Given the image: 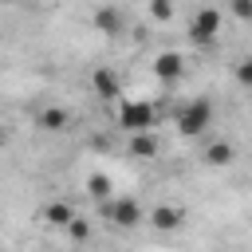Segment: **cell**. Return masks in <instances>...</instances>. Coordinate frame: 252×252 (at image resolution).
I'll return each instance as SVG.
<instances>
[{
    "instance_id": "cell-1",
    "label": "cell",
    "mask_w": 252,
    "mask_h": 252,
    "mask_svg": "<svg viewBox=\"0 0 252 252\" xmlns=\"http://www.w3.org/2000/svg\"><path fill=\"white\" fill-rule=\"evenodd\" d=\"M118 126H122L126 134H150V126H154V106L142 102V98H126V102L118 106Z\"/></svg>"
},
{
    "instance_id": "cell-2",
    "label": "cell",
    "mask_w": 252,
    "mask_h": 252,
    "mask_svg": "<svg viewBox=\"0 0 252 252\" xmlns=\"http://www.w3.org/2000/svg\"><path fill=\"white\" fill-rule=\"evenodd\" d=\"M213 126V106L205 102V98H193L189 106H181V114H177V130L185 134V138H197V134H205Z\"/></svg>"
},
{
    "instance_id": "cell-3",
    "label": "cell",
    "mask_w": 252,
    "mask_h": 252,
    "mask_svg": "<svg viewBox=\"0 0 252 252\" xmlns=\"http://www.w3.org/2000/svg\"><path fill=\"white\" fill-rule=\"evenodd\" d=\"M217 32H220V8H197L193 20H189V39L209 47L217 39Z\"/></svg>"
},
{
    "instance_id": "cell-4",
    "label": "cell",
    "mask_w": 252,
    "mask_h": 252,
    "mask_svg": "<svg viewBox=\"0 0 252 252\" xmlns=\"http://www.w3.org/2000/svg\"><path fill=\"white\" fill-rule=\"evenodd\" d=\"M106 217H110L118 228H134V224L142 220V205H138L134 197H118V201L106 209Z\"/></svg>"
},
{
    "instance_id": "cell-5",
    "label": "cell",
    "mask_w": 252,
    "mask_h": 252,
    "mask_svg": "<svg viewBox=\"0 0 252 252\" xmlns=\"http://www.w3.org/2000/svg\"><path fill=\"white\" fill-rule=\"evenodd\" d=\"M154 75H158L161 83H177V79L185 75V59H181L177 51H161V55L154 59Z\"/></svg>"
},
{
    "instance_id": "cell-6",
    "label": "cell",
    "mask_w": 252,
    "mask_h": 252,
    "mask_svg": "<svg viewBox=\"0 0 252 252\" xmlns=\"http://www.w3.org/2000/svg\"><path fill=\"white\" fill-rule=\"evenodd\" d=\"M181 220H185V209H181V205H158V209L150 213V224H154V228H161V232L181 228Z\"/></svg>"
},
{
    "instance_id": "cell-7",
    "label": "cell",
    "mask_w": 252,
    "mask_h": 252,
    "mask_svg": "<svg viewBox=\"0 0 252 252\" xmlns=\"http://www.w3.org/2000/svg\"><path fill=\"white\" fill-rule=\"evenodd\" d=\"M91 87H94V94H98V98H118V94H122L118 75H114V71H106V67H98V71L91 75Z\"/></svg>"
},
{
    "instance_id": "cell-8",
    "label": "cell",
    "mask_w": 252,
    "mask_h": 252,
    "mask_svg": "<svg viewBox=\"0 0 252 252\" xmlns=\"http://www.w3.org/2000/svg\"><path fill=\"white\" fill-rule=\"evenodd\" d=\"M75 217H79V213H75V209H71L67 201H51V205L43 209V220H47L51 228H67V224H71Z\"/></svg>"
},
{
    "instance_id": "cell-9",
    "label": "cell",
    "mask_w": 252,
    "mask_h": 252,
    "mask_svg": "<svg viewBox=\"0 0 252 252\" xmlns=\"http://www.w3.org/2000/svg\"><path fill=\"white\" fill-rule=\"evenodd\" d=\"M67 122H71V114H67L63 106H47V110H39V126H43V130H51V134L67 130Z\"/></svg>"
},
{
    "instance_id": "cell-10",
    "label": "cell",
    "mask_w": 252,
    "mask_h": 252,
    "mask_svg": "<svg viewBox=\"0 0 252 252\" xmlns=\"http://www.w3.org/2000/svg\"><path fill=\"white\" fill-rule=\"evenodd\" d=\"M232 154H236V150H232V142H209L201 158H205V165H228V161H232Z\"/></svg>"
},
{
    "instance_id": "cell-11",
    "label": "cell",
    "mask_w": 252,
    "mask_h": 252,
    "mask_svg": "<svg viewBox=\"0 0 252 252\" xmlns=\"http://www.w3.org/2000/svg\"><path fill=\"white\" fill-rule=\"evenodd\" d=\"M158 154V138L154 134H134L130 138V158H154Z\"/></svg>"
},
{
    "instance_id": "cell-12",
    "label": "cell",
    "mask_w": 252,
    "mask_h": 252,
    "mask_svg": "<svg viewBox=\"0 0 252 252\" xmlns=\"http://www.w3.org/2000/svg\"><path fill=\"white\" fill-rule=\"evenodd\" d=\"M94 28H102V32H122V12H118V8H98V12H94Z\"/></svg>"
},
{
    "instance_id": "cell-13",
    "label": "cell",
    "mask_w": 252,
    "mask_h": 252,
    "mask_svg": "<svg viewBox=\"0 0 252 252\" xmlns=\"http://www.w3.org/2000/svg\"><path fill=\"white\" fill-rule=\"evenodd\" d=\"M87 193L98 197V201L110 197V177H106V173H91V177H87Z\"/></svg>"
},
{
    "instance_id": "cell-14",
    "label": "cell",
    "mask_w": 252,
    "mask_h": 252,
    "mask_svg": "<svg viewBox=\"0 0 252 252\" xmlns=\"http://www.w3.org/2000/svg\"><path fill=\"white\" fill-rule=\"evenodd\" d=\"M67 236H71V240H87V236H91V224H87L83 217H75V220L67 224Z\"/></svg>"
},
{
    "instance_id": "cell-15",
    "label": "cell",
    "mask_w": 252,
    "mask_h": 252,
    "mask_svg": "<svg viewBox=\"0 0 252 252\" xmlns=\"http://www.w3.org/2000/svg\"><path fill=\"white\" fill-rule=\"evenodd\" d=\"M236 83H240V87H252V55H244V59L236 63Z\"/></svg>"
},
{
    "instance_id": "cell-16",
    "label": "cell",
    "mask_w": 252,
    "mask_h": 252,
    "mask_svg": "<svg viewBox=\"0 0 252 252\" xmlns=\"http://www.w3.org/2000/svg\"><path fill=\"white\" fill-rule=\"evenodd\" d=\"M150 16H154V20H169V16H173V4H165V0H154V4H150Z\"/></svg>"
},
{
    "instance_id": "cell-17",
    "label": "cell",
    "mask_w": 252,
    "mask_h": 252,
    "mask_svg": "<svg viewBox=\"0 0 252 252\" xmlns=\"http://www.w3.org/2000/svg\"><path fill=\"white\" fill-rule=\"evenodd\" d=\"M228 12H232L236 20H252V4H248V0H232V4H228Z\"/></svg>"
}]
</instances>
